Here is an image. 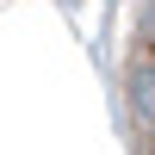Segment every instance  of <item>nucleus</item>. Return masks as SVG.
<instances>
[{
	"mask_svg": "<svg viewBox=\"0 0 155 155\" xmlns=\"http://www.w3.org/2000/svg\"><path fill=\"white\" fill-rule=\"evenodd\" d=\"M130 99H137V112H143V118H155V68H149V62H137V74H130Z\"/></svg>",
	"mask_w": 155,
	"mask_h": 155,
	"instance_id": "nucleus-1",
	"label": "nucleus"
}]
</instances>
